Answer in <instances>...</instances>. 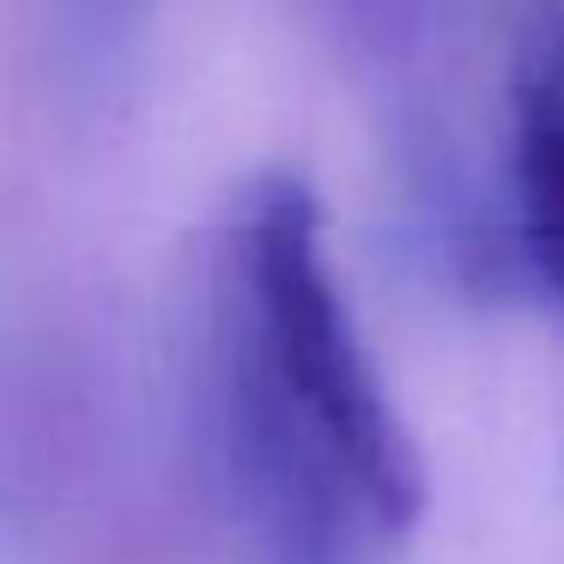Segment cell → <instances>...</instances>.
I'll return each instance as SVG.
<instances>
[{
  "instance_id": "obj_2",
  "label": "cell",
  "mask_w": 564,
  "mask_h": 564,
  "mask_svg": "<svg viewBox=\"0 0 564 564\" xmlns=\"http://www.w3.org/2000/svg\"><path fill=\"white\" fill-rule=\"evenodd\" d=\"M510 200L528 273L564 304V7L534 31L510 86Z\"/></svg>"
},
{
  "instance_id": "obj_1",
  "label": "cell",
  "mask_w": 564,
  "mask_h": 564,
  "mask_svg": "<svg viewBox=\"0 0 564 564\" xmlns=\"http://www.w3.org/2000/svg\"><path fill=\"white\" fill-rule=\"evenodd\" d=\"M213 406L256 564H389L425 510L419 443L365 352L304 176L243 195L213 285Z\"/></svg>"
},
{
  "instance_id": "obj_3",
  "label": "cell",
  "mask_w": 564,
  "mask_h": 564,
  "mask_svg": "<svg viewBox=\"0 0 564 564\" xmlns=\"http://www.w3.org/2000/svg\"><path fill=\"white\" fill-rule=\"evenodd\" d=\"M152 0H50V62L79 110H110L134 86Z\"/></svg>"
},
{
  "instance_id": "obj_4",
  "label": "cell",
  "mask_w": 564,
  "mask_h": 564,
  "mask_svg": "<svg viewBox=\"0 0 564 564\" xmlns=\"http://www.w3.org/2000/svg\"><path fill=\"white\" fill-rule=\"evenodd\" d=\"M328 25L340 31V43L365 62H406V55L425 43V25H431V7L437 0H316Z\"/></svg>"
}]
</instances>
